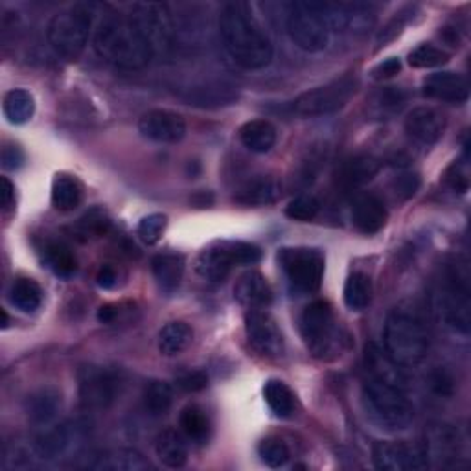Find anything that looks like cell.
Instances as JSON below:
<instances>
[{"mask_svg":"<svg viewBox=\"0 0 471 471\" xmlns=\"http://www.w3.org/2000/svg\"><path fill=\"white\" fill-rule=\"evenodd\" d=\"M220 34L229 56L243 70H261L272 61V43L247 3H229L221 8Z\"/></svg>","mask_w":471,"mask_h":471,"instance_id":"6da1fadb","label":"cell"},{"mask_svg":"<svg viewBox=\"0 0 471 471\" xmlns=\"http://www.w3.org/2000/svg\"><path fill=\"white\" fill-rule=\"evenodd\" d=\"M94 50L102 59L124 70H140L155 56L129 14H111L98 25Z\"/></svg>","mask_w":471,"mask_h":471,"instance_id":"7a4b0ae2","label":"cell"},{"mask_svg":"<svg viewBox=\"0 0 471 471\" xmlns=\"http://www.w3.org/2000/svg\"><path fill=\"white\" fill-rule=\"evenodd\" d=\"M385 352L402 368L420 364L429 352V333L416 312L396 308L385 324Z\"/></svg>","mask_w":471,"mask_h":471,"instance_id":"3957f363","label":"cell"},{"mask_svg":"<svg viewBox=\"0 0 471 471\" xmlns=\"http://www.w3.org/2000/svg\"><path fill=\"white\" fill-rule=\"evenodd\" d=\"M363 404L368 418L385 431H405L415 420V409L405 389L368 375L363 385Z\"/></svg>","mask_w":471,"mask_h":471,"instance_id":"277c9868","label":"cell"},{"mask_svg":"<svg viewBox=\"0 0 471 471\" xmlns=\"http://www.w3.org/2000/svg\"><path fill=\"white\" fill-rule=\"evenodd\" d=\"M433 306L435 313L447 328L464 335L469 333V274L458 261H453L445 267L440 284L433 295Z\"/></svg>","mask_w":471,"mask_h":471,"instance_id":"5b68a950","label":"cell"},{"mask_svg":"<svg viewBox=\"0 0 471 471\" xmlns=\"http://www.w3.org/2000/svg\"><path fill=\"white\" fill-rule=\"evenodd\" d=\"M301 332L310 353L323 361L339 357L346 343L328 301H315L304 310Z\"/></svg>","mask_w":471,"mask_h":471,"instance_id":"8992f818","label":"cell"},{"mask_svg":"<svg viewBox=\"0 0 471 471\" xmlns=\"http://www.w3.org/2000/svg\"><path fill=\"white\" fill-rule=\"evenodd\" d=\"M92 30V14L85 5H76L52 17L48 25V43L56 56L65 61H76L88 45Z\"/></svg>","mask_w":471,"mask_h":471,"instance_id":"52a82bcc","label":"cell"},{"mask_svg":"<svg viewBox=\"0 0 471 471\" xmlns=\"http://www.w3.org/2000/svg\"><path fill=\"white\" fill-rule=\"evenodd\" d=\"M288 34L304 52H323L330 43L326 3H295L288 14Z\"/></svg>","mask_w":471,"mask_h":471,"instance_id":"ba28073f","label":"cell"},{"mask_svg":"<svg viewBox=\"0 0 471 471\" xmlns=\"http://www.w3.org/2000/svg\"><path fill=\"white\" fill-rule=\"evenodd\" d=\"M278 263L290 284L299 293H317L324 276V254L310 247H284L278 251Z\"/></svg>","mask_w":471,"mask_h":471,"instance_id":"9c48e42d","label":"cell"},{"mask_svg":"<svg viewBox=\"0 0 471 471\" xmlns=\"http://www.w3.org/2000/svg\"><path fill=\"white\" fill-rule=\"evenodd\" d=\"M359 81L353 76L330 81L323 87L302 92L293 102L295 115L302 118H317L341 111L357 92Z\"/></svg>","mask_w":471,"mask_h":471,"instance_id":"30bf717a","label":"cell"},{"mask_svg":"<svg viewBox=\"0 0 471 471\" xmlns=\"http://www.w3.org/2000/svg\"><path fill=\"white\" fill-rule=\"evenodd\" d=\"M129 17L135 21L153 54L168 50L175 39V25L171 12L160 3H137L129 8Z\"/></svg>","mask_w":471,"mask_h":471,"instance_id":"8fae6325","label":"cell"},{"mask_svg":"<svg viewBox=\"0 0 471 471\" xmlns=\"http://www.w3.org/2000/svg\"><path fill=\"white\" fill-rule=\"evenodd\" d=\"M120 394V378L106 368L88 364L79 370V398L83 407L92 411L109 409Z\"/></svg>","mask_w":471,"mask_h":471,"instance_id":"7c38bea8","label":"cell"},{"mask_svg":"<svg viewBox=\"0 0 471 471\" xmlns=\"http://www.w3.org/2000/svg\"><path fill=\"white\" fill-rule=\"evenodd\" d=\"M245 333L251 348L267 359L284 355V337L276 321L263 310H251L245 317Z\"/></svg>","mask_w":471,"mask_h":471,"instance_id":"4fadbf2b","label":"cell"},{"mask_svg":"<svg viewBox=\"0 0 471 471\" xmlns=\"http://www.w3.org/2000/svg\"><path fill=\"white\" fill-rule=\"evenodd\" d=\"M422 447L427 466L445 469L456 466V460L462 453V440L455 425L440 422L433 424L425 431V442Z\"/></svg>","mask_w":471,"mask_h":471,"instance_id":"5bb4252c","label":"cell"},{"mask_svg":"<svg viewBox=\"0 0 471 471\" xmlns=\"http://www.w3.org/2000/svg\"><path fill=\"white\" fill-rule=\"evenodd\" d=\"M374 464L384 471H416L427 467L424 447L411 442H378L372 451Z\"/></svg>","mask_w":471,"mask_h":471,"instance_id":"9a60e30c","label":"cell"},{"mask_svg":"<svg viewBox=\"0 0 471 471\" xmlns=\"http://www.w3.org/2000/svg\"><path fill=\"white\" fill-rule=\"evenodd\" d=\"M138 131L148 140L159 144H177L186 135V122L179 113L168 109H153L142 115Z\"/></svg>","mask_w":471,"mask_h":471,"instance_id":"2e32d148","label":"cell"},{"mask_svg":"<svg viewBox=\"0 0 471 471\" xmlns=\"http://www.w3.org/2000/svg\"><path fill=\"white\" fill-rule=\"evenodd\" d=\"M238 265L234 241H220L205 249L196 260V272L209 282H223Z\"/></svg>","mask_w":471,"mask_h":471,"instance_id":"e0dca14e","label":"cell"},{"mask_svg":"<svg viewBox=\"0 0 471 471\" xmlns=\"http://www.w3.org/2000/svg\"><path fill=\"white\" fill-rule=\"evenodd\" d=\"M424 97L447 104H464L469 98V83L458 72H435L424 79Z\"/></svg>","mask_w":471,"mask_h":471,"instance_id":"ac0fdd59","label":"cell"},{"mask_svg":"<svg viewBox=\"0 0 471 471\" xmlns=\"http://www.w3.org/2000/svg\"><path fill=\"white\" fill-rule=\"evenodd\" d=\"M405 131L416 142L433 146L445 131V118L435 108H415L405 118Z\"/></svg>","mask_w":471,"mask_h":471,"instance_id":"d6986e66","label":"cell"},{"mask_svg":"<svg viewBox=\"0 0 471 471\" xmlns=\"http://www.w3.org/2000/svg\"><path fill=\"white\" fill-rule=\"evenodd\" d=\"M389 220V210L385 203L374 194H361L355 198L352 207L353 227L366 236L380 232Z\"/></svg>","mask_w":471,"mask_h":471,"instance_id":"ffe728a7","label":"cell"},{"mask_svg":"<svg viewBox=\"0 0 471 471\" xmlns=\"http://www.w3.org/2000/svg\"><path fill=\"white\" fill-rule=\"evenodd\" d=\"M234 297L249 310H263L272 302V290L261 272L249 271L238 278Z\"/></svg>","mask_w":471,"mask_h":471,"instance_id":"44dd1931","label":"cell"},{"mask_svg":"<svg viewBox=\"0 0 471 471\" xmlns=\"http://www.w3.org/2000/svg\"><path fill=\"white\" fill-rule=\"evenodd\" d=\"M79 438V427L74 424H63L41 433L34 442V453L39 458L52 460L65 455Z\"/></svg>","mask_w":471,"mask_h":471,"instance_id":"7402d4cb","label":"cell"},{"mask_svg":"<svg viewBox=\"0 0 471 471\" xmlns=\"http://www.w3.org/2000/svg\"><path fill=\"white\" fill-rule=\"evenodd\" d=\"M282 186L276 177L254 175L236 192V203L243 207H265L272 205L280 198Z\"/></svg>","mask_w":471,"mask_h":471,"instance_id":"603a6c76","label":"cell"},{"mask_svg":"<svg viewBox=\"0 0 471 471\" xmlns=\"http://www.w3.org/2000/svg\"><path fill=\"white\" fill-rule=\"evenodd\" d=\"M87 467L100 471H148V458L137 449H115L94 456Z\"/></svg>","mask_w":471,"mask_h":471,"instance_id":"cb8c5ba5","label":"cell"},{"mask_svg":"<svg viewBox=\"0 0 471 471\" xmlns=\"http://www.w3.org/2000/svg\"><path fill=\"white\" fill-rule=\"evenodd\" d=\"M63 398L56 387H43L26 398V415L36 425H48L61 411Z\"/></svg>","mask_w":471,"mask_h":471,"instance_id":"d4e9b609","label":"cell"},{"mask_svg":"<svg viewBox=\"0 0 471 471\" xmlns=\"http://www.w3.org/2000/svg\"><path fill=\"white\" fill-rule=\"evenodd\" d=\"M186 436L175 429H164L155 440V453L162 466L169 469H179L188 462V444Z\"/></svg>","mask_w":471,"mask_h":471,"instance_id":"484cf974","label":"cell"},{"mask_svg":"<svg viewBox=\"0 0 471 471\" xmlns=\"http://www.w3.org/2000/svg\"><path fill=\"white\" fill-rule=\"evenodd\" d=\"M382 162L370 155H357L343 162L339 169V182L346 188H357L370 182L380 173Z\"/></svg>","mask_w":471,"mask_h":471,"instance_id":"4316f807","label":"cell"},{"mask_svg":"<svg viewBox=\"0 0 471 471\" xmlns=\"http://www.w3.org/2000/svg\"><path fill=\"white\" fill-rule=\"evenodd\" d=\"M151 271L159 288L166 293H173L180 286V280L184 274V258L173 252L157 254L151 260Z\"/></svg>","mask_w":471,"mask_h":471,"instance_id":"83f0119b","label":"cell"},{"mask_svg":"<svg viewBox=\"0 0 471 471\" xmlns=\"http://www.w3.org/2000/svg\"><path fill=\"white\" fill-rule=\"evenodd\" d=\"M276 128L269 120H249L240 128V140L251 153H269L276 144Z\"/></svg>","mask_w":471,"mask_h":471,"instance_id":"f1b7e54d","label":"cell"},{"mask_svg":"<svg viewBox=\"0 0 471 471\" xmlns=\"http://www.w3.org/2000/svg\"><path fill=\"white\" fill-rule=\"evenodd\" d=\"M194 341V330L182 321L168 323L159 333V352L164 357H177Z\"/></svg>","mask_w":471,"mask_h":471,"instance_id":"f546056e","label":"cell"},{"mask_svg":"<svg viewBox=\"0 0 471 471\" xmlns=\"http://www.w3.org/2000/svg\"><path fill=\"white\" fill-rule=\"evenodd\" d=\"M10 302L23 313H34L43 304V290L34 278L19 276L12 282L8 292Z\"/></svg>","mask_w":471,"mask_h":471,"instance_id":"4dcf8cb0","label":"cell"},{"mask_svg":"<svg viewBox=\"0 0 471 471\" xmlns=\"http://www.w3.org/2000/svg\"><path fill=\"white\" fill-rule=\"evenodd\" d=\"M83 201V188L77 179L70 175H56L52 182V205L59 212H70Z\"/></svg>","mask_w":471,"mask_h":471,"instance_id":"1f68e13d","label":"cell"},{"mask_svg":"<svg viewBox=\"0 0 471 471\" xmlns=\"http://www.w3.org/2000/svg\"><path fill=\"white\" fill-rule=\"evenodd\" d=\"M179 424H180L182 435L190 442H194L198 445L209 442L210 433H212V425H210V420H209L207 413L201 407H198V405L184 407L180 411Z\"/></svg>","mask_w":471,"mask_h":471,"instance_id":"d6a6232c","label":"cell"},{"mask_svg":"<svg viewBox=\"0 0 471 471\" xmlns=\"http://www.w3.org/2000/svg\"><path fill=\"white\" fill-rule=\"evenodd\" d=\"M343 299L348 310L352 312H364L372 302V280L368 274L355 271L348 276Z\"/></svg>","mask_w":471,"mask_h":471,"instance_id":"836d02e7","label":"cell"},{"mask_svg":"<svg viewBox=\"0 0 471 471\" xmlns=\"http://www.w3.org/2000/svg\"><path fill=\"white\" fill-rule=\"evenodd\" d=\"M263 398L269 409L278 418H290L297 409V400L293 391L280 380H269L263 387Z\"/></svg>","mask_w":471,"mask_h":471,"instance_id":"e575fe53","label":"cell"},{"mask_svg":"<svg viewBox=\"0 0 471 471\" xmlns=\"http://www.w3.org/2000/svg\"><path fill=\"white\" fill-rule=\"evenodd\" d=\"M5 117L14 126L26 124L36 113L34 97L25 88H14L5 97Z\"/></svg>","mask_w":471,"mask_h":471,"instance_id":"d590c367","label":"cell"},{"mask_svg":"<svg viewBox=\"0 0 471 471\" xmlns=\"http://www.w3.org/2000/svg\"><path fill=\"white\" fill-rule=\"evenodd\" d=\"M43 258H45V263L46 267L61 276V278H70L76 269H77V260H76V254L72 252V249L63 243V241H52L45 247L43 251Z\"/></svg>","mask_w":471,"mask_h":471,"instance_id":"8d00e7d4","label":"cell"},{"mask_svg":"<svg viewBox=\"0 0 471 471\" xmlns=\"http://www.w3.org/2000/svg\"><path fill=\"white\" fill-rule=\"evenodd\" d=\"M142 402H144V409L148 411V415H151L155 418L164 416V415H168V411L173 405V389L166 382L151 380L144 387Z\"/></svg>","mask_w":471,"mask_h":471,"instance_id":"74e56055","label":"cell"},{"mask_svg":"<svg viewBox=\"0 0 471 471\" xmlns=\"http://www.w3.org/2000/svg\"><path fill=\"white\" fill-rule=\"evenodd\" d=\"M111 229V220L102 209H92L76 223V234L79 240L87 241L90 238H100L106 236Z\"/></svg>","mask_w":471,"mask_h":471,"instance_id":"f35d334b","label":"cell"},{"mask_svg":"<svg viewBox=\"0 0 471 471\" xmlns=\"http://www.w3.org/2000/svg\"><path fill=\"white\" fill-rule=\"evenodd\" d=\"M258 455L269 467H282V466H286L292 458V451H290L288 444L274 436L260 442Z\"/></svg>","mask_w":471,"mask_h":471,"instance_id":"ab89813d","label":"cell"},{"mask_svg":"<svg viewBox=\"0 0 471 471\" xmlns=\"http://www.w3.org/2000/svg\"><path fill=\"white\" fill-rule=\"evenodd\" d=\"M449 54L435 45H420L409 54V65L413 68H436L449 61Z\"/></svg>","mask_w":471,"mask_h":471,"instance_id":"60d3db41","label":"cell"},{"mask_svg":"<svg viewBox=\"0 0 471 471\" xmlns=\"http://www.w3.org/2000/svg\"><path fill=\"white\" fill-rule=\"evenodd\" d=\"M238 98V94L232 90V87H207L200 88L194 97H190V102L194 106H229Z\"/></svg>","mask_w":471,"mask_h":471,"instance_id":"b9f144b4","label":"cell"},{"mask_svg":"<svg viewBox=\"0 0 471 471\" xmlns=\"http://www.w3.org/2000/svg\"><path fill=\"white\" fill-rule=\"evenodd\" d=\"M321 210V203L317 198L313 196H299L293 201H290V205L286 207V216L293 221H312L317 218Z\"/></svg>","mask_w":471,"mask_h":471,"instance_id":"7bdbcfd3","label":"cell"},{"mask_svg":"<svg viewBox=\"0 0 471 471\" xmlns=\"http://www.w3.org/2000/svg\"><path fill=\"white\" fill-rule=\"evenodd\" d=\"M168 227V218L164 214H149L146 216L138 227H137V236L146 243V245H155L160 241L164 230Z\"/></svg>","mask_w":471,"mask_h":471,"instance_id":"ee69618b","label":"cell"},{"mask_svg":"<svg viewBox=\"0 0 471 471\" xmlns=\"http://www.w3.org/2000/svg\"><path fill=\"white\" fill-rule=\"evenodd\" d=\"M445 182L451 188V190L458 192V194H466L469 188V166L467 162L462 160H455L449 169L445 171Z\"/></svg>","mask_w":471,"mask_h":471,"instance_id":"f6af8a7d","label":"cell"},{"mask_svg":"<svg viewBox=\"0 0 471 471\" xmlns=\"http://www.w3.org/2000/svg\"><path fill=\"white\" fill-rule=\"evenodd\" d=\"M413 10H415V8L402 10L400 14H396V15L384 26V30L378 34V39H375V43H378V48L387 46L389 43H393V41L402 34V30H404L405 25H407V19H409L407 15H411Z\"/></svg>","mask_w":471,"mask_h":471,"instance_id":"bcb514c9","label":"cell"},{"mask_svg":"<svg viewBox=\"0 0 471 471\" xmlns=\"http://www.w3.org/2000/svg\"><path fill=\"white\" fill-rule=\"evenodd\" d=\"M177 385L184 393H200L209 387V375L203 370H194V372H184L177 378Z\"/></svg>","mask_w":471,"mask_h":471,"instance_id":"7dc6e473","label":"cell"},{"mask_svg":"<svg viewBox=\"0 0 471 471\" xmlns=\"http://www.w3.org/2000/svg\"><path fill=\"white\" fill-rule=\"evenodd\" d=\"M429 389L436 396H451L453 391H455L453 375L447 370H444V368L433 370L431 375H429Z\"/></svg>","mask_w":471,"mask_h":471,"instance_id":"c3c4849f","label":"cell"},{"mask_svg":"<svg viewBox=\"0 0 471 471\" xmlns=\"http://www.w3.org/2000/svg\"><path fill=\"white\" fill-rule=\"evenodd\" d=\"M0 162L6 171H15L25 164V151L15 144H6L0 153Z\"/></svg>","mask_w":471,"mask_h":471,"instance_id":"681fc988","label":"cell"},{"mask_svg":"<svg viewBox=\"0 0 471 471\" xmlns=\"http://www.w3.org/2000/svg\"><path fill=\"white\" fill-rule=\"evenodd\" d=\"M418 186H420V179L416 173H402L400 177H396L394 190L402 200H409L418 192Z\"/></svg>","mask_w":471,"mask_h":471,"instance_id":"f907efd6","label":"cell"},{"mask_svg":"<svg viewBox=\"0 0 471 471\" xmlns=\"http://www.w3.org/2000/svg\"><path fill=\"white\" fill-rule=\"evenodd\" d=\"M404 94H402V90L400 88H396V87H387L385 90H382L380 92V97H378V100H375V104H378L382 109H393V111H396L402 104H404Z\"/></svg>","mask_w":471,"mask_h":471,"instance_id":"816d5d0a","label":"cell"},{"mask_svg":"<svg viewBox=\"0 0 471 471\" xmlns=\"http://www.w3.org/2000/svg\"><path fill=\"white\" fill-rule=\"evenodd\" d=\"M400 70H402V61L398 57H389L375 67L372 74L375 79H389V77H394Z\"/></svg>","mask_w":471,"mask_h":471,"instance_id":"f5cc1de1","label":"cell"},{"mask_svg":"<svg viewBox=\"0 0 471 471\" xmlns=\"http://www.w3.org/2000/svg\"><path fill=\"white\" fill-rule=\"evenodd\" d=\"M0 205H3L5 212L15 205V186L8 177L0 179Z\"/></svg>","mask_w":471,"mask_h":471,"instance_id":"db71d44e","label":"cell"},{"mask_svg":"<svg viewBox=\"0 0 471 471\" xmlns=\"http://www.w3.org/2000/svg\"><path fill=\"white\" fill-rule=\"evenodd\" d=\"M118 282V274L111 265H104L97 274V284L102 290H113Z\"/></svg>","mask_w":471,"mask_h":471,"instance_id":"11a10c76","label":"cell"},{"mask_svg":"<svg viewBox=\"0 0 471 471\" xmlns=\"http://www.w3.org/2000/svg\"><path fill=\"white\" fill-rule=\"evenodd\" d=\"M98 321L102 323V324H111V323H115L117 321V317H118V308L117 306H113V304H106V306H102L100 310H98Z\"/></svg>","mask_w":471,"mask_h":471,"instance_id":"9f6ffc18","label":"cell"},{"mask_svg":"<svg viewBox=\"0 0 471 471\" xmlns=\"http://www.w3.org/2000/svg\"><path fill=\"white\" fill-rule=\"evenodd\" d=\"M8 326V315H6V312H3V328H6Z\"/></svg>","mask_w":471,"mask_h":471,"instance_id":"6f0895ef","label":"cell"}]
</instances>
